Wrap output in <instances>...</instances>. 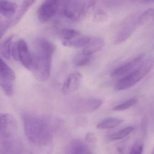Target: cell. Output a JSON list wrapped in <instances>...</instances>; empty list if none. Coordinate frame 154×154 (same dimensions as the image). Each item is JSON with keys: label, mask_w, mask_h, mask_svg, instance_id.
Returning a JSON list of instances; mask_svg holds the SVG:
<instances>
[{"label": "cell", "mask_w": 154, "mask_h": 154, "mask_svg": "<svg viewBox=\"0 0 154 154\" xmlns=\"http://www.w3.org/2000/svg\"><path fill=\"white\" fill-rule=\"evenodd\" d=\"M22 150V145L17 139L11 137L0 141L1 154H19Z\"/></svg>", "instance_id": "obj_9"}, {"label": "cell", "mask_w": 154, "mask_h": 154, "mask_svg": "<svg viewBox=\"0 0 154 154\" xmlns=\"http://www.w3.org/2000/svg\"><path fill=\"white\" fill-rule=\"evenodd\" d=\"M154 20V10L149 9L144 11L137 20V24L139 26H147L151 24Z\"/></svg>", "instance_id": "obj_20"}, {"label": "cell", "mask_w": 154, "mask_h": 154, "mask_svg": "<svg viewBox=\"0 0 154 154\" xmlns=\"http://www.w3.org/2000/svg\"><path fill=\"white\" fill-rule=\"evenodd\" d=\"M91 59V55L85 54L83 52L79 53L75 56L73 63L75 65L78 67L84 66L89 64Z\"/></svg>", "instance_id": "obj_22"}, {"label": "cell", "mask_w": 154, "mask_h": 154, "mask_svg": "<svg viewBox=\"0 0 154 154\" xmlns=\"http://www.w3.org/2000/svg\"><path fill=\"white\" fill-rule=\"evenodd\" d=\"M137 25V20L133 18L126 20L122 24L117 32L114 40L115 45H119L126 41L135 30Z\"/></svg>", "instance_id": "obj_7"}, {"label": "cell", "mask_w": 154, "mask_h": 154, "mask_svg": "<svg viewBox=\"0 0 154 154\" xmlns=\"http://www.w3.org/2000/svg\"><path fill=\"white\" fill-rule=\"evenodd\" d=\"M0 24H1V19H0Z\"/></svg>", "instance_id": "obj_32"}, {"label": "cell", "mask_w": 154, "mask_h": 154, "mask_svg": "<svg viewBox=\"0 0 154 154\" xmlns=\"http://www.w3.org/2000/svg\"><path fill=\"white\" fill-rule=\"evenodd\" d=\"M69 154H92L91 149L85 142L80 140L75 139L71 141L67 148Z\"/></svg>", "instance_id": "obj_13"}, {"label": "cell", "mask_w": 154, "mask_h": 154, "mask_svg": "<svg viewBox=\"0 0 154 154\" xmlns=\"http://www.w3.org/2000/svg\"><path fill=\"white\" fill-rule=\"evenodd\" d=\"M94 18L96 21L103 22L107 20L108 16L103 11L99 9L94 14Z\"/></svg>", "instance_id": "obj_26"}, {"label": "cell", "mask_w": 154, "mask_h": 154, "mask_svg": "<svg viewBox=\"0 0 154 154\" xmlns=\"http://www.w3.org/2000/svg\"><path fill=\"white\" fill-rule=\"evenodd\" d=\"M25 132L31 143L45 146L51 142L56 129V121L52 117L33 113L23 117Z\"/></svg>", "instance_id": "obj_1"}, {"label": "cell", "mask_w": 154, "mask_h": 154, "mask_svg": "<svg viewBox=\"0 0 154 154\" xmlns=\"http://www.w3.org/2000/svg\"><path fill=\"white\" fill-rule=\"evenodd\" d=\"M132 1H138V0H132Z\"/></svg>", "instance_id": "obj_31"}, {"label": "cell", "mask_w": 154, "mask_h": 154, "mask_svg": "<svg viewBox=\"0 0 154 154\" xmlns=\"http://www.w3.org/2000/svg\"><path fill=\"white\" fill-rule=\"evenodd\" d=\"M137 103V99L135 98H131L113 107V109L117 111L126 110L133 106V105H135Z\"/></svg>", "instance_id": "obj_24"}, {"label": "cell", "mask_w": 154, "mask_h": 154, "mask_svg": "<svg viewBox=\"0 0 154 154\" xmlns=\"http://www.w3.org/2000/svg\"><path fill=\"white\" fill-rule=\"evenodd\" d=\"M17 131V120L8 113H0V138L2 139L12 137Z\"/></svg>", "instance_id": "obj_5"}, {"label": "cell", "mask_w": 154, "mask_h": 154, "mask_svg": "<svg viewBox=\"0 0 154 154\" xmlns=\"http://www.w3.org/2000/svg\"><path fill=\"white\" fill-rule=\"evenodd\" d=\"M37 1V0H24L15 17L13 22V25H17L20 22L28 11L36 2Z\"/></svg>", "instance_id": "obj_18"}, {"label": "cell", "mask_w": 154, "mask_h": 154, "mask_svg": "<svg viewBox=\"0 0 154 154\" xmlns=\"http://www.w3.org/2000/svg\"><path fill=\"white\" fill-rule=\"evenodd\" d=\"M123 120L119 118L110 117L106 118L99 122L97 126L99 129H108L116 128L123 122Z\"/></svg>", "instance_id": "obj_17"}, {"label": "cell", "mask_w": 154, "mask_h": 154, "mask_svg": "<svg viewBox=\"0 0 154 154\" xmlns=\"http://www.w3.org/2000/svg\"><path fill=\"white\" fill-rule=\"evenodd\" d=\"M134 129V128L132 127H128L127 128H124L120 130L117 132L110 135L109 136V138L111 140H118L122 139L128 136L130 133H131Z\"/></svg>", "instance_id": "obj_23"}, {"label": "cell", "mask_w": 154, "mask_h": 154, "mask_svg": "<svg viewBox=\"0 0 154 154\" xmlns=\"http://www.w3.org/2000/svg\"><path fill=\"white\" fill-rule=\"evenodd\" d=\"M17 10V5L14 2L0 0V14L8 18L14 16Z\"/></svg>", "instance_id": "obj_15"}, {"label": "cell", "mask_w": 154, "mask_h": 154, "mask_svg": "<svg viewBox=\"0 0 154 154\" xmlns=\"http://www.w3.org/2000/svg\"><path fill=\"white\" fill-rule=\"evenodd\" d=\"M11 23V21L8 20L2 24H0V39L5 35L10 26Z\"/></svg>", "instance_id": "obj_27"}, {"label": "cell", "mask_w": 154, "mask_h": 154, "mask_svg": "<svg viewBox=\"0 0 154 154\" xmlns=\"http://www.w3.org/2000/svg\"><path fill=\"white\" fill-rule=\"evenodd\" d=\"M11 54L14 59L16 61H18V54L17 45V42L11 45Z\"/></svg>", "instance_id": "obj_29"}, {"label": "cell", "mask_w": 154, "mask_h": 154, "mask_svg": "<svg viewBox=\"0 0 154 154\" xmlns=\"http://www.w3.org/2000/svg\"><path fill=\"white\" fill-rule=\"evenodd\" d=\"M16 79V74L0 57V86L8 96H12L14 89L12 82Z\"/></svg>", "instance_id": "obj_4"}, {"label": "cell", "mask_w": 154, "mask_h": 154, "mask_svg": "<svg viewBox=\"0 0 154 154\" xmlns=\"http://www.w3.org/2000/svg\"><path fill=\"white\" fill-rule=\"evenodd\" d=\"M143 61L140 66L136 70L129 73L116 83L115 90L122 91L131 88L151 71L154 65L153 58L148 57L146 59H143Z\"/></svg>", "instance_id": "obj_3"}, {"label": "cell", "mask_w": 154, "mask_h": 154, "mask_svg": "<svg viewBox=\"0 0 154 154\" xmlns=\"http://www.w3.org/2000/svg\"><path fill=\"white\" fill-rule=\"evenodd\" d=\"M102 101L95 98H90L81 101L78 103V109L81 111L92 112L98 109L102 104Z\"/></svg>", "instance_id": "obj_14"}, {"label": "cell", "mask_w": 154, "mask_h": 154, "mask_svg": "<svg viewBox=\"0 0 154 154\" xmlns=\"http://www.w3.org/2000/svg\"><path fill=\"white\" fill-rule=\"evenodd\" d=\"M19 60L26 68L30 70L32 65V55L25 40L20 39L17 42Z\"/></svg>", "instance_id": "obj_10"}, {"label": "cell", "mask_w": 154, "mask_h": 154, "mask_svg": "<svg viewBox=\"0 0 154 154\" xmlns=\"http://www.w3.org/2000/svg\"><path fill=\"white\" fill-rule=\"evenodd\" d=\"M143 1V2H145V3H151V2H153L154 1V0H142Z\"/></svg>", "instance_id": "obj_30"}, {"label": "cell", "mask_w": 154, "mask_h": 154, "mask_svg": "<svg viewBox=\"0 0 154 154\" xmlns=\"http://www.w3.org/2000/svg\"><path fill=\"white\" fill-rule=\"evenodd\" d=\"M59 6L60 0H45L38 12L39 21L45 23L52 19L58 13Z\"/></svg>", "instance_id": "obj_6"}, {"label": "cell", "mask_w": 154, "mask_h": 154, "mask_svg": "<svg viewBox=\"0 0 154 154\" xmlns=\"http://www.w3.org/2000/svg\"><path fill=\"white\" fill-rule=\"evenodd\" d=\"M144 144L141 140H137L134 142L130 150V154H140L143 152Z\"/></svg>", "instance_id": "obj_25"}, {"label": "cell", "mask_w": 154, "mask_h": 154, "mask_svg": "<svg viewBox=\"0 0 154 154\" xmlns=\"http://www.w3.org/2000/svg\"><path fill=\"white\" fill-rule=\"evenodd\" d=\"M13 37L14 35H10L0 44V54L7 59H9L11 56V42Z\"/></svg>", "instance_id": "obj_19"}, {"label": "cell", "mask_w": 154, "mask_h": 154, "mask_svg": "<svg viewBox=\"0 0 154 154\" xmlns=\"http://www.w3.org/2000/svg\"><path fill=\"white\" fill-rule=\"evenodd\" d=\"M82 75L80 73H72L66 78L62 87V92L65 95H68L78 90L82 82Z\"/></svg>", "instance_id": "obj_8"}, {"label": "cell", "mask_w": 154, "mask_h": 154, "mask_svg": "<svg viewBox=\"0 0 154 154\" xmlns=\"http://www.w3.org/2000/svg\"><path fill=\"white\" fill-rule=\"evenodd\" d=\"M80 35L81 33L79 30L70 28L62 29L58 33L59 38L62 42L70 40Z\"/></svg>", "instance_id": "obj_21"}, {"label": "cell", "mask_w": 154, "mask_h": 154, "mask_svg": "<svg viewBox=\"0 0 154 154\" xmlns=\"http://www.w3.org/2000/svg\"><path fill=\"white\" fill-rule=\"evenodd\" d=\"M104 45V40L100 37H90V39L82 52L85 54L92 55L100 51Z\"/></svg>", "instance_id": "obj_12"}, {"label": "cell", "mask_w": 154, "mask_h": 154, "mask_svg": "<svg viewBox=\"0 0 154 154\" xmlns=\"http://www.w3.org/2000/svg\"><path fill=\"white\" fill-rule=\"evenodd\" d=\"M85 140L86 142L90 144H94L96 142V136L94 133L89 132L85 136Z\"/></svg>", "instance_id": "obj_28"}, {"label": "cell", "mask_w": 154, "mask_h": 154, "mask_svg": "<svg viewBox=\"0 0 154 154\" xmlns=\"http://www.w3.org/2000/svg\"><path fill=\"white\" fill-rule=\"evenodd\" d=\"M54 45L45 38H37L34 45L30 70L38 80L45 81L50 77Z\"/></svg>", "instance_id": "obj_2"}, {"label": "cell", "mask_w": 154, "mask_h": 154, "mask_svg": "<svg viewBox=\"0 0 154 154\" xmlns=\"http://www.w3.org/2000/svg\"><path fill=\"white\" fill-rule=\"evenodd\" d=\"M145 57L144 54H141L136 57L131 61L125 63L124 64L114 70L112 73V76L118 77L128 73L143 61Z\"/></svg>", "instance_id": "obj_11"}, {"label": "cell", "mask_w": 154, "mask_h": 154, "mask_svg": "<svg viewBox=\"0 0 154 154\" xmlns=\"http://www.w3.org/2000/svg\"><path fill=\"white\" fill-rule=\"evenodd\" d=\"M90 37L80 35L70 40L63 41L62 44L64 46L75 48H82L86 46L90 39Z\"/></svg>", "instance_id": "obj_16"}]
</instances>
